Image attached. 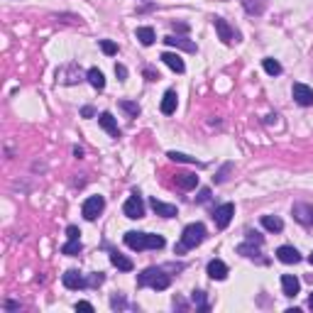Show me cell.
<instances>
[{
    "instance_id": "cell-1",
    "label": "cell",
    "mask_w": 313,
    "mask_h": 313,
    "mask_svg": "<svg viewBox=\"0 0 313 313\" xmlns=\"http://www.w3.org/2000/svg\"><path fill=\"white\" fill-rule=\"evenodd\" d=\"M206 240V225L203 223H191L184 228V233H181V242L176 245V255H184L186 250H193V247H198Z\"/></svg>"
},
{
    "instance_id": "cell-2",
    "label": "cell",
    "mask_w": 313,
    "mask_h": 313,
    "mask_svg": "<svg viewBox=\"0 0 313 313\" xmlns=\"http://www.w3.org/2000/svg\"><path fill=\"white\" fill-rule=\"evenodd\" d=\"M169 284H171V277L164 274L159 267H149L137 277V286H152V289H156V291L169 289Z\"/></svg>"
},
{
    "instance_id": "cell-3",
    "label": "cell",
    "mask_w": 313,
    "mask_h": 313,
    "mask_svg": "<svg viewBox=\"0 0 313 313\" xmlns=\"http://www.w3.org/2000/svg\"><path fill=\"white\" fill-rule=\"evenodd\" d=\"M103 208H105V198H103V196H88V198L83 201L81 213H83L86 220H96V218L103 213Z\"/></svg>"
},
{
    "instance_id": "cell-4",
    "label": "cell",
    "mask_w": 313,
    "mask_h": 313,
    "mask_svg": "<svg viewBox=\"0 0 313 313\" xmlns=\"http://www.w3.org/2000/svg\"><path fill=\"white\" fill-rule=\"evenodd\" d=\"M123 213L127 215V218H132V220H140V218L145 215V203H142V198H140L137 193H132V196L125 201Z\"/></svg>"
},
{
    "instance_id": "cell-5",
    "label": "cell",
    "mask_w": 313,
    "mask_h": 313,
    "mask_svg": "<svg viewBox=\"0 0 313 313\" xmlns=\"http://www.w3.org/2000/svg\"><path fill=\"white\" fill-rule=\"evenodd\" d=\"M291 93H294V101L299 103V105H303V108L313 105V88L311 86H306V83H294Z\"/></svg>"
},
{
    "instance_id": "cell-6",
    "label": "cell",
    "mask_w": 313,
    "mask_h": 313,
    "mask_svg": "<svg viewBox=\"0 0 313 313\" xmlns=\"http://www.w3.org/2000/svg\"><path fill=\"white\" fill-rule=\"evenodd\" d=\"M235 215V206L233 203H223V206H218L215 208V213H213V220H215V225L218 228H228L230 225V220H233Z\"/></svg>"
},
{
    "instance_id": "cell-7",
    "label": "cell",
    "mask_w": 313,
    "mask_h": 313,
    "mask_svg": "<svg viewBox=\"0 0 313 313\" xmlns=\"http://www.w3.org/2000/svg\"><path fill=\"white\" fill-rule=\"evenodd\" d=\"M125 245L130 247V250H135V252L149 250V245H147V233H135V230L125 233Z\"/></svg>"
},
{
    "instance_id": "cell-8",
    "label": "cell",
    "mask_w": 313,
    "mask_h": 313,
    "mask_svg": "<svg viewBox=\"0 0 313 313\" xmlns=\"http://www.w3.org/2000/svg\"><path fill=\"white\" fill-rule=\"evenodd\" d=\"M277 259L284 262V264H296V262H301V255H299V250L291 245H281L277 250Z\"/></svg>"
},
{
    "instance_id": "cell-9",
    "label": "cell",
    "mask_w": 313,
    "mask_h": 313,
    "mask_svg": "<svg viewBox=\"0 0 313 313\" xmlns=\"http://www.w3.org/2000/svg\"><path fill=\"white\" fill-rule=\"evenodd\" d=\"M213 25H215V32L220 34V39H223L225 44H233V39H235V30H233V27L225 23L223 17H213Z\"/></svg>"
},
{
    "instance_id": "cell-10",
    "label": "cell",
    "mask_w": 313,
    "mask_h": 313,
    "mask_svg": "<svg viewBox=\"0 0 313 313\" xmlns=\"http://www.w3.org/2000/svg\"><path fill=\"white\" fill-rule=\"evenodd\" d=\"M294 218L303 225H311L313 223V206L311 203H296V206H294Z\"/></svg>"
},
{
    "instance_id": "cell-11",
    "label": "cell",
    "mask_w": 313,
    "mask_h": 313,
    "mask_svg": "<svg viewBox=\"0 0 313 313\" xmlns=\"http://www.w3.org/2000/svg\"><path fill=\"white\" fill-rule=\"evenodd\" d=\"M61 281H64V286H66V289H83V286H86L83 274H81V272H76V269H69L66 274L61 277Z\"/></svg>"
},
{
    "instance_id": "cell-12",
    "label": "cell",
    "mask_w": 313,
    "mask_h": 313,
    "mask_svg": "<svg viewBox=\"0 0 313 313\" xmlns=\"http://www.w3.org/2000/svg\"><path fill=\"white\" fill-rule=\"evenodd\" d=\"M206 272H208V277H211V279L223 281L225 277H228V264H225V262H220V259H211Z\"/></svg>"
},
{
    "instance_id": "cell-13",
    "label": "cell",
    "mask_w": 313,
    "mask_h": 313,
    "mask_svg": "<svg viewBox=\"0 0 313 313\" xmlns=\"http://www.w3.org/2000/svg\"><path fill=\"white\" fill-rule=\"evenodd\" d=\"M164 64H167L171 71H176V74H184L186 71V64H184V59H181L179 54H174V52H164V54L159 56Z\"/></svg>"
},
{
    "instance_id": "cell-14",
    "label": "cell",
    "mask_w": 313,
    "mask_h": 313,
    "mask_svg": "<svg viewBox=\"0 0 313 313\" xmlns=\"http://www.w3.org/2000/svg\"><path fill=\"white\" fill-rule=\"evenodd\" d=\"M98 123H101V127L110 137H120V127H118V123H115V118H113L110 113H101L98 115Z\"/></svg>"
},
{
    "instance_id": "cell-15",
    "label": "cell",
    "mask_w": 313,
    "mask_h": 313,
    "mask_svg": "<svg viewBox=\"0 0 313 313\" xmlns=\"http://www.w3.org/2000/svg\"><path fill=\"white\" fill-rule=\"evenodd\" d=\"M149 206H152V211H154L156 215H162V218H174V215H176V206L159 201V198H152Z\"/></svg>"
},
{
    "instance_id": "cell-16",
    "label": "cell",
    "mask_w": 313,
    "mask_h": 313,
    "mask_svg": "<svg viewBox=\"0 0 313 313\" xmlns=\"http://www.w3.org/2000/svg\"><path fill=\"white\" fill-rule=\"evenodd\" d=\"M164 42H167L169 47H176V49H184V52H196L198 47H196V42H191V39H184V37H174V34H169V37H164Z\"/></svg>"
},
{
    "instance_id": "cell-17",
    "label": "cell",
    "mask_w": 313,
    "mask_h": 313,
    "mask_svg": "<svg viewBox=\"0 0 313 313\" xmlns=\"http://www.w3.org/2000/svg\"><path fill=\"white\" fill-rule=\"evenodd\" d=\"M281 289H284L286 296H296L299 289H301V281L296 279L294 274H284V277H281Z\"/></svg>"
},
{
    "instance_id": "cell-18",
    "label": "cell",
    "mask_w": 313,
    "mask_h": 313,
    "mask_svg": "<svg viewBox=\"0 0 313 313\" xmlns=\"http://www.w3.org/2000/svg\"><path fill=\"white\" fill-rule=\"evenodd\" d=\"M176 186L184 191H191L198 186V176L196 174H189V171H184V174H176Z\"/></svg>"
},
{
    "instance_id": "cell-19",
    "label": "cell",
    "mask_w": 313,
    "mask_h": 313,
    "mask_svg": "<svg viewBox=\"0 0 313 313\" xmlns=\"http://www.w3.org/2000/svg\"><path fill=\"white\" fill-rule=\"evenodd\" d=\"M176 91H167V93H164V98H162V105H159V108H162V113H164V115H171V113H176Z\"/></svg>"
},
{
    "instance_id": "cell-20",
    "label": "cell",
    "mask_w": 313,
    "mask_h": 313,
    "mask_svg": "<svg viewBox=\"0 0 313 313\" xmlns=\"http://www.w3.org/2000/svg\"><path fill=\"white\" fill-rule=\"evenodd\" d=\"M110 262H113V267L123 269V272H132V269H135L132 259L125 257V255H120V252H110Z\"/></svg>"
},
{
    "instance_id": "cell-21",
    "label": "cell",
    "mask_w": 313,
    "mask_h": 313,
    "mask_svg": "<svg viewBox=\"0 0 313 313\" xmlns=\"http://www.w3.org/2000/svg\"><path fill=\"white\" fill-rule=\"evenodd\" d=\"M135 37L140 39V44H145V47H152L154 44V30L152 27H137V32H135Z\"/></svg>"
},
{
    "instance_id": "cell-22",
    "label": "cell",
    "mask_w": 313,
    "mask_h": 313,
    "mask_svg": "<svg viewBox=\"0 0 313 313\" xmlns=\"http://www.w3.org/2000/svg\"><path fill=\"white\" fill-rule=\"evenodd\" d=\"M262 225L267 228L269 233H281L284 230V220L277 215H262Z\"/></svg>"
},
{
    "instance_id": "cell-23",
    "label": "cell",
    "mask_w": 313,
    "mask_h": 313,
    "mask_svg": "<svg viewBox=\"0 0 313 313\" xmlns=\"http://www.w3.org/2000/svg\"><path fill=\"white\" fill-rule=\"evenodd\" d=\"M86 78H88V83L93 86V88H105V76H103L101 69H88V74H86Z\"/></svg>"
},
{
    "instance_id": "cell-24",
    "label": "cell",
    "mask_w": 313,
    "mask_h": 313,
    "mask_svg": "<svg viewBox=\"0 0 313 313\" xmlns=\"http://www.w3.org/2000/svg\"><path fill=\"white\" fill-rule=\"evenodd\" d=\"M81 250H83V245H81V240H69L66 245L61 247V252H64V255H69V257H76V255L81 252Z\"/></svg>"
},
{
    "instance_id": "cell-25",
    "label": "cell",
    "mask_w": 313,
    "mask_h": 313,
    "mask_svg": "<svg viewBox=\"0 0 313 313\" xmlns=\"http://www.w3.org/2000/svg\"><path fill=\"white\" fill-rule=\"evenodd\" d=\"M262 66H264V71H267L269 76H279L281 74V64L277 61V59H264Z\"/></svg>"
},
{
    "instance_id": "cell-26",
    "label": "cell",
    "mask_w": 313,
    "mask_h": 313,
    "mask_svg": "<svg viewBox=\"0 0 313 313\" xmlns=\"http://www.w3.org/2000/svg\"><path fill=\"white\" fill-rule=\"evenodd\" d=\"M167 156L171 159V162H179V164H198V162H196V156L181 154V152H169Z\"/></svg>"
},
{
    "instance_id": "cell-27",
    "label": "cell",
    "mask_w": 313,
    "mask_h": 313,
    "mask_svg": "<svg viewBox=\"0 0 313 313\" xmlns=\"http://www.w3.org/2000/svg\"><path fill=\"white\" fill-rule=\"evenodd\" d=\"M191 301L196 303L201 311H208V303H206V299H203V291H193V294H191Z\"/></svg>"
},
{
    "instance_id": "cell-28",
    "label": "cell",
    "mask_w": 313,
    "mask_h": 313,
    "mask_svg": "<svg viewBox=\"0 0 313 313\" xmlns=\"http://www.w3.org/2000/svg\"><path fill=\"white\" fill-rule=\"evenodd\" d=\"M101 49H103V54H108V56L118 54V44L110 42V39H101Z\"/></svg>"
},
{
    "instance_id": "cell-29",
    "label": "cell",
    "mask_w": 313,
    "mask_h": 313,
    "mask_svg": "<svg viewBox=\"0 0 313 313\" xmlns=\"http://www.w3.org/2000/svg\"><path fill=\"white\" fill-rule=\"evenodd\" d=\"M120 108H123V110H127L132 118H137V115H140V105H137V103H132V101H120Z\"/></svg>"
},
{
    "instance_id": "cell-30",
    "label": "cell",
    "mask_w": 313,
    "mask_h": 313,
    "mask_svg": "<svg viewBox=\"0 0 313 313\" xmlns=\"http://www.w3.org/2000/svg\"><path fill=\"white\" fill-rule=\"evenodd\" d=\"M103 284V274L98 272V274H91L88 279H86V286H101Z\"/></svg>"
},
{
    "instance_id": "cell-31",
    "label": "cell",
    "mask_w": 313,
    "mask_h": 313,
    "mask_svg": "<svg viewBox=\"0 0 313 313\" xmlns=\"http://www.w3.org/2000/svg\"><path fill=\"white\" fill-rule=\"evenodd\" d=\"M230 169H233V164H225V167L220 169V174L215 176V184H223V181L228 179V171H230Z\"/></svg>"
},
{
    "instance_id": "cell-32",
    "label": "cell",
    "mask_w": 313,
    "mask_h": 313,
    "mask_svg": "<svg viewBox=\"0 0 313 313\" xmlns=\"http://www.w3.org/2000/svg\"><path fill=\"white\" fill-rule=\"evenodd\" d=\"M78 235H81V230H78L76 225H69V228H66V237H69V240H78Z\"/></svg>"
},
{
    "instance_id": "cell-33",
    "label": "cell",
    "mask_w": 313,
    "mask_h": 313,
    "mask_svg": "<svg viewBox=\"0 0 313 313\" xmlns=\"http://www.w3.org/2000/svg\"><path fill=\"white\" fill-rule=\"evenodd\" d=\"M115 74H118L120 81H125V78H127V69H125L123 64H115Z\"/></svg>"
},
{
    "instance_id": "cell-34",
    "label": "cell",
    "mask_w": 313,
    "mask_h": 313,
    "mask_svg": "<svg viewBox=\"0 0 313 313\" xmlns=\"http://www.w3.org/2000/svg\"><path fill=\"white\" fill-rule=\"evenodd\" d=\"M74 308H76V311H88V313L93 311V306H91L88 301H78L76 306H74Z\"/></svg>"
},
{
    "instance_id": "cell-35",
    "label": "cell",
    "mask_w": 313,
    "mask_h": 313,
    "mask_svg": "<svg viewBox=\"0 0 313 313\" xmlns=\"http://www.w3.org/2000/svg\"><path fill=\"white\" fill-rule=\"evenodd\" d=\"M247 240H250V242H257V245H262V235H259V233H247Z\"/></svg>"
},
{
    "instance_id": "cell-36",
    "label": "cell",
    "mask_w": 313,
    "mask_h": 313,
    "mask_svg": "<svg viewBox=\"0 0 313 313\" xmlns=\"http://www.w3.org/2000/svg\"><path fill=\"white\" fill-rule=\"evenodd\" d=\"M81 115H83V118H93V115H96V110H93L91 105H86V108L81 110Z\"/></svg>"
},
{
    "instance_id": "cell-37",
    "label": "cell",
    "mask_w": 313,
    "mask_h": 313,
    "mask_svg": "<svg viewBox=\"0 0 313 313\" xmlns=\"http://www.w3.org/2000/svg\"><path fill=\"white\" fill-rule=\"evenodd\" d=\"M145 76L149 78V81H156V78H159V74H154V71H149V69H147V71H145Z\"/></svg>"
},
{
    "instance_id": "cell-38",
    "label": "cell",
    "mask_w": 313,
    "mask_h": 313,
    "mask_svg": "<svg viewBox=\"0 0 313 313\" xmlns=\"http://www.w3.org/2000/svg\"><path fill=\"white\" fill-rule=\"evenodd\" d=\"M5 308H10V311H15V308H20V306H17V303H12V301H8V303H5Z\"/></svg>"
},
{
    "instance_id": "cell-39",
    "label": "cell",
    "mask_w": 313,
    "mask_h": 313,
    "mask_svg": "<svg viewBox=\"0 0 313 313\" xmlns=\"http://www.w3.org/2000/svg\"><path fill=\"white\" fill-rule=\"evenodd\" d=\"M308 306H311V311H313V294H311V299H308Z\"/></svg>"
},
{
    "instance_id": "cell-40",
    "label": "cell",
    "mask_w": 313,
    "mask_h": 313,
    "mask_svg": "<svg viewBox=\"0 0 313 313\" xmlns=\"http://www.w3.org/2000/svg\"><path fill=\"white\" fill-rule=\"evenodd\" d=\"M311 264H313V252H311Z\"/></svg>"
}]
</instances>
